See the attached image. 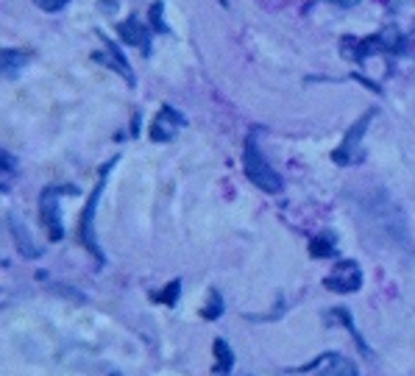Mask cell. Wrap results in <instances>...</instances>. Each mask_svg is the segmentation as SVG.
I'll list each match as a JSON object with an SVG mask.
<instances>
[{"label":"cell","mask_w":415,"mask_h":376,"mask_svg":"<svg viewBox=\"0 0 415 376\" xmlns=\"http://www.w3.org/2000/svg\"><path fill=\"white\" fill-rule=\"evenodd\" d=\"M242 171H245V176L251 179V185L259 187L262 192L276 195V192H282V187H284L282 176H279V173L268 165V159L262 157V151H259V145H256V134H248V140H245V148H242Z\"/></svg>","instance_id":"1"},{"label":"cell","mask_w":415,"mask_h":376,"mask_svg":"<svg viewBox=\"0 0 415 376\" xmlns=\"http://www.w3.org/2000/svg\"><path fill=\"white\" fill-rule=\"evenodd\" d=\"M179 293H182V282L179 279H173L162 293H156L154 298L159 301V304H168V307H176V298H179Z\"/></svg>","instance_id":"14"},{"label":"cell","mask_w":415,"mask_h":376,"mask_svg":"<svg viewBox=\"0 0 415 376\" xmlns=\"http://www.w3.org/2000/svg\"><path fill=\"white\" fill-rule=\"evenodd\" d=\"M64 192H78L75 187H45L42 189V195H39V217H42V226L48 229V234H50V240L53 243H59L61 237H64V231H61V215H59V198L64 195Z\"/></svg>","instance_id":"3"},{"label":"cell","mask_w":415,"mask_h":376,"mask_svg":"<svg viewBox=\"0 0 415 376\" xmlns=\"http://www.w3.org/2000/svg\"><path fill=\"white\" fill-rule=\"evenodd\" d=\"M8 231H11L14 245H17V251H20L22 256H28V259L39 256V248L34 245V240H31V234H28V226H25L17 215H8Z\"/></svg>","instance_id":"8"},{"label":"cell","mask_w":415,"mask_h":376,"mask_svg":"<svg viewBox=\"0 0 415 376\" xmlns=\"http://www.w3.org/2000/svg\"><path fill=\"white\" fill-rule=\"evenodd\" d=\"M182 126H184V117H182L176 109L162 106V112H159L156 120H154L151 140H154V143H168V140H173V134H176Z\"/></svg>","instance_id":"6"},{"label":"cell","mask_w":415,"mask_h":376,"mask_svg":"<svg viewBox=\"0 0 415 376\" xmlns=\"http://www.w3.org/2000/svg\"><path fill=\"white\" fill-rule=\"evenodd\" d=\"M25 64V56L17 53V50H3V59H0V67L6 75H14V67H22Z\"/></svg>","instance_id":"13"},{"label":"cell","mask_w":415,"mask_h":376,"mask_svg":"<svg viewBox=\"0 0 415 376\" xmlns=\"http://www.w3.org/2000/svg\"><path fill=\"white\" fill-rule=\"evenodd\" d=\"M117 34L123 36L126 45L143 48V50L148 53V31H145V25H143L137 17H129L126 22H120V25H117Z\"/></svg>","instance_id":"9"},{"label":"cell","mask_w":415,"mask_h":376,"mask_svg":"<svg viewBox=\"0 0 415 376\" xmlns=\"http://www.w3.org/2000/svg\"><path fill=\"white\" fill-rule=\"evenodd\" d=\"M217 376H220V374H217ZM223 376H226V374H223Z\"/></svg>","instance_id":"20"},{"label":"cell","mask_w":415,"mask_h":376,"mask_svg":"<svg viewBox=\"0 0 415 376\" xmlns=\"http://www.w3.org/2000/svg\"><path fill=\"white\" fill-rule=\"evenodd\" d=\"M112 165H115V162H112ZM112 165H106V168L101 171V182H98V187L92 189L89 203H87L84 217H81V240H84V245L92 251V256L98 259V265H103V262H106V256H103V251H101V245H98V237H95V209H98L101 192H103V187H106V173L112 171Z\"/></svg>","instance_id":"2"},{"label":"cell","mask_w":415,"mask_h":376,"mask_svg":"<svg viewBox=\"0 0 415 376\" xmlns=\"http://www.w3.org/2000/svg\"><path fill=\"white\" fill-rule=\"evenodd\" d=\"M326 287L335 293H354L363 287V270L354 259H340L335 262V270L326 276Z\"/></svg>","instance_id":"4"},{"label":"cell","mask_w":415,"mask_h":376,"mask_svg":"<svg viewBox=\"0 0 415 376\" xmlns=\"http://www.w3.org/2000/svg\"><path fill=\"white\" fill-rule=\"evenodd\" d=\"M34 3H36L42 11H61L70 0H34Z\"/></svg>","instance_id":"16"},{"label":"cell","mask_w":415,"mask_h":376,"mask_svg":"<svg viewBox=\"0 0 415 376\" xmlns=\"http://www.w3.org/2000/svg\"><path fill=\"white\" fill-rule=\"evenodd\" d=\"M312 368H318V376H357V366L340 354H323L312 363Z\"/></svg>","instance_id":"7"},{"label":"cell","mask_w":415,"mask_h":376,"mask_svg":"<svg viewBox=\"0 0 415 376\" xmlns=\"http://www.w3.org/2000/svg\"><path fill=\"white\" fill-rule=\"evenodd\" d=\"M374 120V112H365L351 129H349V134L343 137V143H340V148L332 154V159L337 162V165H351V162H357V148H360V140L365 137V131H368V123Z\"/></svg>","instance_id":"5"},{"label":"cell","mask_w":415,"mask_h":376,"mask_svg":"<svg viewBox=\"0 0 415 376\" xmlns=\"http://www.w3.org/2000/svg\"><path fill=\"white\" fill-rule=\"evenodd\" d=\"M335 248H337V240H335L329 231L312 237V243H310V254H312L315 259H329V256L335 254Z\"/></svg>","instance_id":"10"},{"label":"cell","mask_w":415,"mask_h":376,"mask_svg":"<svg viewBox=\"0 0 415 376\" xmlns=\"http://www.w3.org/2000/svg\"><path fill=\"white\" fill-rule=\"evenodd\" d=\"M214 357H217L214 374H228L231 366H234V354H231V349H228L226 340H214Z\"/></svg>","instance_id":"12"},{"label":"cell","mask_w":415,"mask_h":376,"mask_svg":"<svg viewBox=\"0 0 415 376\" xmlns=\"http://www.w3.org/2000/svg\"><path fill=\"white\" fill-rule=\"evenodd\" d=\"M109 376H123V374H117V371H115V374H109Z\"/></svg>","instance_id":"19"},{"label":"cell","mask_w":415,"mask_h":376,"mask_svg":"<svg viewBox=\"0 0 415 376\" xmlns=\"http://www.w3.org/2000/svg\"><path fill=\"white\" fill-rule=\"evenodd\" d=\"M377 39H379V50H385V53H399L405 48L402 31L396 25H388L382 34H377Z\"/></svg>","instance_id":"11"},{"label":"cell","mask_w":415,"mask_h":376,"mask_svg":"<svg viewBox=\"0 0 415 376\" xmlns=\"http://www.w3.org/2000/svg\"><path fill=\"white\" fill-rule=\"evenodd\" d=\"M220 312H223V298H220L217 290H212V293H209V307L204 310V318H207V321H214Z\"/></svg>","instance_id":"15"},{"label":"cell","mask_w":415,"mask_h":376,"mask_svg":"<svg viewBox=\"0 0 415 376\" xmlns=\"http://www.w3.org/2000/svg\"><path fill=\"white\" fill-rule=\"evenodd\" d=\"M151 20H154V25H156L159 31H168V25L162 22V3H154V6H151Z\"/></svg>","instance_id":"17"},{"label":"cell","mask_w":415,"mask_h":376,"mask_svg":"<svg viewBox=\"0 0 415 376\" xmlns=\"http://www.w3.org/2000/svg\"><path fill=\"white\" fill-rule=\"evenodd\" d=\"M329 3H337V6H343V8H351V6H357L360 0H329Z\"/></svg>","instance_id":"18"}]
</instances>
